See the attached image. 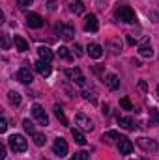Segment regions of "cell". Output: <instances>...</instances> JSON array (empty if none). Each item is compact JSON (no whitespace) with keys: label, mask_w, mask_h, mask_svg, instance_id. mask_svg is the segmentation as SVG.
<instances>
[{"label":"cell","mask_w":159,"mask_h":160,"mask_svg":"<svg viewBox=\"0 0 159 160\" xmlns=\"http://www.w3.org/2000/svg\"><path fill=\"white\" fill-rule=\"evenodd\" d=\"M114 17L118 19L120 22H125V24H131V22H135V21H137V15H135V11H133L129 6H125V4H120L118 8H116V11H114Z\"/></svg>","instance_id":"6da1fadb"},{"label":"cell","mask_w":159,"mask_h":160,"mask_svg":"<svg viewBox=\"0 0 159 160\" xmlns=\"http://www.w3.org/2000/svg\"><path fill=\"white\" fill-rule=\"evenodd\" d=\"M8 142H9V147L13 153H25L28 149V142L23 134H13V136H9Z\"/></svg>","instance_id":"7a4b0ae2"},{"label":"cell","mask_w":159,"mask_h":160,"mask_svg":"<svg viewBox=\"0 0 159 160\" xmlns=\"http://www.w3.org/2000/svg\"><path fill=\"white\" fill-rule=\"evenodd\" d=\"M54 30H56V36H60L62 39H66V41H71L73 38H75V28H73L71 24H66V22H58Z\"/></svg>","instance_id":"3957f363"},{"label":"cell","mask_w":159,"mask_h":160,"mask_svg":"<svg viewBox=\"0 0 159 160\" xmlns=\"http://www.w3.org/2000/svg\"><path fill=\"white\" fill-rule=\"evenodd\" d=\"M137 145L142 151H146V153H157L159 151V143H157V140H154V138H139Z\"/></svg>","instance_id":"277c9868"},{"label":"cell","mask_w":159,"mask_h":160,"mask_svg":"<svg viewBox=\"0 0 159 160\" xmlns=\"http://www.w3.org/2000/svg\"><path fill=\"white\" fill-rule=\"evenodd\" d=\"M32 116H34V119L38 121L40 125H43V127L49 125V118H47V114H45V110H43L41 104H34L32 106Z\"/></svg>","instance_id":"5b68a950"},{"label":"cell","mask_w":159,"mask_h":160,"mask_svg":"<svg viewBox=\"0 0 159 160\" xmlns=\"http://www.w3.org/2000/svg\"><path fill=\"white\" fill-rule=\"evenodd\" d=\"M52 153L58 155V157H66L68 155V142L64 138H56L54 143H52Z\"/></svg>","instance_id":"8992f818"},{"label":"cell","mask_w":159,"mask_h":160,"mask_svg":"<svg viewBox=\"0 0 159 160\" xmlns=\"http://www.w3.org/2000/svg\"><path fill=\"white\" fill-rule=\"evenodd\" d=\"M75 123H77V127H79L80 130H94V123L92 119L88 118V116H84V114H77V118H75Z\"/></svg>","instance_id":"52a82bcc"},{"label":"cell","mask_w":159,"mask_h":160,"mask_svg":"<svg viewBox=\"0 0 159 160\" xmlns=\"http://www.w3.org/2000/svg\"><path fill=\"white\" fill-rule=\"evenodd\" d=\"M26 24H28V28H41L45 24V21H43V17L40 13H28L26 15Z\"/></svg>","instance_id":"ba28073f"},{"label":"cell","mask_w":159,"mask_h":160,"mask_svg":"<svg viewBox=\"0 0 159 160\" xmlns=\"http://www.w3.org/2000/svg\"><path fill=\"white\" fill-rule=\"evenodd\" d=\"M15 78L19 80V82H23V84H32V80H34V75H32V71H30L28 67H21V69L17 71Z\"/></svg>","instance_id":"9c48e42d"},{"label":"cell","mask_w":159,"mask_h":160,"mask_svg":"<svg viewBox=\"0 0 159 160\" xmlns=\"http://www.w3.org/2000/svg\"><path fill=\"white\" fill-rule=\"evenodd\" d=\"M116 145H118L120 155H131V151H133V143H131V140L125 138V136L120 138V142L116 143Z\"/></svg>","instance_id":"30bf717a"},{"label":"cell","mask_w":159,"mask_h":160,"mask_svg":"<svg viewBox=\"0 0 159 160\" xmlns=\"http://www.w3.org/2000/svg\"><path fill=\"white\" fill-rule=\"evenodd\" d=\"M97 28H99L97 17H96L94 13L86 15V19H84V30H86V32H97Z\"/></svg>","instance_id":"8fae6325"},{"label":"cell","mask_w":159,"mask_h":160,"mask_svg":"<svg viewBox=\"0 0 159 160\" xmlns=\"http://www.w3.org/2000/svg\"><path fill=\"white\" fill-rule=\"evenodd\" d=\"M103 82H105V86H107L111 91H114V89H118V88H120V78L114 75V73L105 75V77H103Z\"/></svg>","instance_id":"7c38bea8"},{"label":"cell","mask_w":159,"mask_h":160,"mask_svg":"<svg viewBox=\"0 0 159 160\" xmlns=\"http://www.w3.org/2000/svg\"><path fill=\"white\" fill-rule=\"evenodd\" d=\"M36 69H38V73H40L41 77H49L51 75V71H52V67H51V62H45V60H40V62H36Z\"/></svg>","instance_id":"4fadbf2b"},{"label":"cell","mask_w":159,"mask_h":160,"mask_svg":"<svg viewBox=\"0 0 159 160\" xmlns=\"http://www.w3.org/2000/svg\"><path fill=\"white\" fill-rule=\"evenodd\" d=\"M86 50H88V56L90 58H101L103 56V48H101V45H97V43H90L88 47H86Z\"/></svg>","instance_id":"5bb4252c"},{"label":"cell","mask_w":159,"mask_h":160,"mask_svg":"<svg viewBox=\"0 0 159 160\" xmlns=\"http://www.w3.org/2000/svg\"><path fill=\"white\" fill-rule=\"evenodd\" d=\"M118 125L120 127H123L125 130H135V128H137L135 121L131 119V118H122V116H118Z\"/></svg>","instance_id":"9a60e30c"},{"label":"cell","mask_w":159,"mask_h":160,"mask_svg":"<svg viewBox=\"0 0 159 160\" xmlns=\"http://www.w3.org/2000/svg\"><path fill=\"white\" fill-rule=\"evenodd\" d=\"M38 54H40V60H45V62H52V58H54V54L49 47H40Z\"/></svg>","instance_id":"2e32d148"},{"label":"cell","mask_w":159,"mask_h":160,"mask_svg":"<svg viewBox=\"0 0 159 160\" xmlns=\"http://www.w3.org/2000/svg\"><path fill=\"white\" fill-rule=\"evenodd\" d=\"M120 138H122V136H120L116 130H109V132H105V134L101 136V140H103V142H107V143H112V142H116V143H118Z\"/></svg>","instance_id":"e0dca14e"},{"label":"cell","mask_w":159,"mask_h":160,"mask_svg":"<svg viewBox=\"0 0 159 160\" xmlns=\"http://www.w3.org/2000/svg\"><path fill=\"white\" fill-rule=\"evenodd\" d=\"M148 125H150V127H157L159 125V110L157 108H150V114H148Z\"/></svg>","instance_id":"ac0fdd59"},{"label":"cell","mask_w":159,"mask_h":160,"mask_svg":"<svg viewBox=\"0 0 159 160\" xmlns=\"http://www.w3.org/2000/svg\"><path fill=\"white\" fill-rule=\"evenodd\" d=\"M82 97L86 99V101H90L92 104H96V101H97V97H96V91L92 89V88H82Z\"/></svg>","instance_id":"d6986e66"},{"label":"cell","mask_w":159,"mask_h":160,"mask_svg":"<svg viewBox=\"0 0 159 160\" xmlns=\"http://www.w3.org/2000/svg\"><path fill=\"white\" fill-rule=\"evenodd\" d=\"M54 116L58 118V121H60L64 127H68V118H66V114H64V110H62L60 104H54Z\"/></svg>","instance_id":"ffe728a7"},{"label":"cell","mask_w":159,"mask_h":160,"mask_svg":"<svg viewBox=\"0 0 159 160\" xmlns=\"http://www.w3.org/2000/svg\"><path fill=\"white\" fill-rule=\"evenodd\" d=\"M139 54L142 56V58H152L154 56V50H152V45H140L139 47Z\"/></svg>","instance_id":"44dd1931"},{"label":"cell","mask_w":159,"mask_h":160,"mask_svg":"<svg viewBox=\"0 0 159 160\" xmlns=\"http://www.w3.org/2000/svg\"><path fill=\"white\" fill-rule=\"evenodd\" d=\"M8 102H9L11 106H19V104H21V93L9 91V93H8Z\"/></svg>","instance_id":"7402d4cb"},{"label":"cell","mask_w":159,"mask_h":160,"mask_svg":"<svg viewBox=\"0 0 159 160\" xmlns=\"http://www.w3.org/2000/svg\"><path fill=\"white\" fill-rule=\"evenodd\" d=\"M13 43H15V47H17V50H19V52H26V50H28V43L23 39L21 36H15Z\"/></svg>","instance_id":"603a6c76"},{"label":"cell","mask_w":159,"mask_h":160,"mask_svg":"<svg viewBox=\"0 0 159 160\" xmlns=\"http://www.w3.org/2000/svg\"><path fill=\"white\" fill-rule=\"evenodd\" d=\"M71 136H73V140H75L79 145H84V143H86V138H84V134L80 132V128H71Z\"/></svg>","instance_id":"cb8c5ba5"},{"label":"cell","mask_w":159,"mask_h":160,"mask_svg":"<svg viewBox=\"0 0 159 160\" xmlns=\"http://www.w3.org/2000/svg\"><path fill=\"white\" fill-rule=\"evenodd\" d=\"M66 77H68L69 80H73V82H75L77 78H80V77H82V73H80L79 67H75V69H66Z\"/></svg>","instance_id":"d4e9b609"},{"label":"cell","mask_w":159,"mask_h":160,"mask_svg":"<svg viewBox=\"0 0 159 160\" xmlns=\"http://www.w3.org/2000/svg\"><path fill=\"white\" fill-rule=\"evenodd\" d=\"M58 56H60L62 60H66V62H71V60H73V56H71V52H69L68 47H60V48H58Z\"/></svg>","instance_id":"484cf974"},{"label":"cell","mask_w":159,"mask_h":160,"mask_svg":"<svg viewBox=\"0 0 159 160\" xmlns=\"http://www.w3.org/2000/svg\"><path fill=\"white\" fill-rule=\"evenodd\" d=\"M32 140H34V143L38 145V147H41V145H45V136L43 134H40V132H36V134H32Z\"/></svg>","instance_id":"4316f807"},{"label":"cell","mask_w":159,"mask_h":160,"mask_svg":"<svg viewBox=\"0 0 159 160\" xmlns=\"http://www.w3.org/2000/svg\"><path fill=\"white\" fill-rule=\"evenodd\" d=\"M23 127H25V130L32 136V134H36V128H34V125H32V121L30 119H25L23 121Z\"/></svg>","instance_id":"83f0119b"},{"label":"cell","mask_w":159,"mask_h":160,"mask_svg":"<svg viewBox=\"0 0 159 160\" xmlns=\"http://www.w3.org/2000/svg\"><path fill=\"white\" fill-rule=\"evenodd\" d=\"M120 106H122L123 110H129V112H131V110H135V108H133V104H131V101H129L127 97L120 99Z\"/></svg>","instance_id":"f1b7e54d"},{"label":"cell","mask_w":159,"mask_h":160,"mask_svg":"<svg viewBox=\"0 0 159 160\" xmlns=\"http://www.w3.org/2000/svg\"><path fill=\"white\" fill-rule=\"evenodd\" d=\"M9 47H11V39H9V36H8V34H4V36H2V48H4V50H8Z\"/></svg>","instance_id":"f546056e"},{"label":"cell","mask_w":159,"mask_h":160,"mask_svg":"<svg viewBox=\"0 0 159 160\" xmlns=\"http://www.w3.org/2000/svg\"><path fill=\"white\" fill-rule=\"evenodd\" d=\"M75 160H90V155L86 151H79V153H75Z\"/></svg>","instance_id":"4dcf8cb0"},{"label":"cell","mask_w":159,"mask_h":160,"mask_svg":"<svg viewBox=\"0 0 159 160\" xmlns=\"http://www.w3.org/2000/svg\"><path fill=\"white\" fill-rule=\"evenodd\" d=\"M71 9H73L75 13H82V11H84V6H82L80 2H75V6H71Z\"/></svg>","instance_id":"1f68e13d"},{"label":"cell","mask_w":159,"mask_h":160,"mask_svg":"<svg viewBox=\"0 0 159 160\" xmlns=\"http://www.w3.org/2000/svg\"><path fill=\"white\" fill-rule=\"evenodd\" d=\"M32 2H34V0H17V6L26 8V6H32Z\"/></svg>","instance_id":"d6a6232c"},{"label":"cell","mask_w":159,"mask_h":160,"mask_svg":"<svg viewBox=\"0 0 159 160\" xmlns=\"http://www.w3.org/2000/svg\"><path fill=\"white\" fill-rule=\"evenodd\" d=\"M8 130V121H6V118H2L0 119V132H6Z\"/></svg>","instance_id":"836d02e7"},{"label":"cell","mask_w":159,"mask_h":160,"mask_svg":"<svg viewBox=\"0 0 159 160\" xmlns=\"http://www.w3.org/2000/svg\"><path fill=\"white\" fill-rule=\"evenodd\" d=\"M111 48H112V50H111L112 54H118V52H120V48H122V47H120L118 43H111Z\"/></svg>","instance_id":"e575fe53"},{"label":"cell","mask_w":159,"mask_h":160,"mask_svg":"<svg viewBox=\"0 0 159 160\" xmlns=\"http://www.w3.org/2000/svg\"><path fill=\"white\" fill-rule=\"evenodd\" d=\"M6 158V143H0V160Z\"/></svg>","instance_id":"d590c367"},{"label":"cell","mask_w":159,"mask_h":160,"mask_svg":"<svg viewBox=\"0 0 159 160\" xmlns=\"http://www.w3.org/2000/svg\"><path fill=\"white\" fill-rule=\"evenodd\" d=\"M73 50H75V54H77V56H82V48H80V45H77V43H75Z\"/></svg>","instance_id":"8d00e7d4"},{"label":"cell","mask_w":159,"mask_h":160,"mask_svg":"<svg viewBox=\"0 0 159 160\" xmlns=\"http://www.w3.org/2000/svg\"><path fill=\"white\" fill-rule=\"evenodd\" d=\"M56 6H54V0H49V9H54Z\"/></svg>","instance_id":"74e56055"},{"label":"cell","mask_w":159,"mask_h":160,"mask_svg":"<svg viewBox=\"0 0 159 160\" xmlns=\"http://www.w3.org/2000/svg\"><path fill=\"white\" fill-rule=\"evenodd\" d=\"M103 114H105V116L109 114V106H107V104H103Z\"/></svg>","instance_id":"f35d334b"},{"label":"cell","mask_w":159,"mask_h":160,"mask_svg":"<svg viewBox=\"0 0 159 160\" xmlns=\"http://www.w3.org/2000/svg\"><path fill=\"white\" fill-rule=\"evenodd\" d=\"M157 95H159V84H157Z\"/></svg>","instance_id":"ab89813d"},{"label":"cell","mask_w":159,"mask_h":160,"mask_svg":"<svg viewBox=\"0 0 159 160\" xmlns=\"http://www.w3.org/2000/svg\"><path fill=\"white\" fill-rule=\"evenodd\" d=\"M73 160H75V158H73Z\"/></svg>","instance_id":"60d3db41"}]
</instances>
